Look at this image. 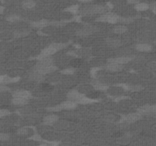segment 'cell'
<instances>
[{"mask_svg":"<svg viewBox=\"0 0 156 146\" xmlns=\"http://www.w3.org/2000/svg\"><path fill=\"white\" fill-rule=\"evenodd\" d=\"M97 21H100V22H108L110 24H117L119 22L122 23H130L133 21L132 18H124L119 17L117 14L112 13V12H107V13L102 14V15L99 17Z\"/></svg>","mask_w":156,"mask_h":146,"instance_id":"6da1fadb","label":"cell"},{"mask_svg":"<svg viewBox=\"0 0 156 146\" xmlns=\"http://www.w3.org/2000/svg\"><path fill=\"white\" fill-rule=\"evenodd\" d=\"M67 46V44H62V43H54L52 44L49 45L47 47L41 51V54L37 57V60L42 59L44 57H48V56H51L52 55L56 53L59 50L61 49H63L64 47H66Z\"/></svg>","mask_w":156,"mask_h":146,"instance_id":"7a4b0ae2","label":"cell"},{"mask_svg":"<svg viewBox=\"0 0 156 146\" xmlns=\"http://www.w3.org/2000/svg\"><path fill=\"white\" fill-rule=\"evenodd\" d=\"M108 10V7L104 6H86L80 9L79 12L83 15H92L96 14H104Z\"/></svg>","mask_w":156,"mask_h":146,"instance_id":"3957f363","label":"cell"},{"mask_svg":"<svg viewBox=\"0 0 156 146\" xmlns=\"http://www.w3.org/2000/svg\"><path fill=\"white\" fill-rule=\"evenodd\" d=\"M76 107H77V104H76V103L68 100H66V101L63 102V103H61V104H58V105L52 107H48L47 108V110H49V111H52V112H56V111H60V110H63L75 109Z\"/></svg>","mask_w":156,"mask_h":146,"instance_id":"277c9868","label":"cell"},{"mask_svg":"<svg viewBox=\"0 0 156 146\" xmlns=\"http://www.w3.org/2000/svg\"><path fill=\"white\" fill-rule=\"evenodd\" d=\"M141 118H142V115L136 112V113H133V114H127V115L122 116V117H119V120H118V123H134V122L138 121Z\"/></svg>","mask_w":156,"mask_h":146,"instance_id":"5b68a950","label":"cell"},{"mask_svg":"<svg viewBox=\"0 0 156 146\" xmlns=\"http://www.w3.org/2000/svg\"><path fill=\"white\" fill-rule=\"evenodd\" d=\"M86 94L82 93L77 90H72L67 94V98L69 100L73 101L76 104H79V102L82 99Z\"/></svg>","mask_w":156,"mask_h":146,"instance_id":"8992f818","label":"cell"},{"mask_svg":"<svg viewBox=\"0 0 156 146\" xmlns=\"http://www.w3.org/2000/svg\"><path fill=\"white\" fill-rule=\"evenodd\" d=\"M53 65V60L52 58L50 57V56L44 57L38 60V62H37V64L35 65V67L34 68V69H40V68L42 67H46V66H49V65Z\"/></svg>","mask_w":156,"mask_h":146,"instance_id":"52a82bcc","label":"cell"},{"mask_svg":"<svg viewBox=\"0 0 156 146\" xmlns=\"http://www.w3.org/2000/svg\"><path fill=\"white\" fill-rule=\"evenodd\" d=\"M57 68L53 65H49V66H46V67H42L40 68V69H34V72H37L38 74L41 75H46V74H49V73H51L53 72L56 71Z\"/></svg>","mask_w":156,"mask_h":146,"instance_id":"ba28073f","label":"cell"},{"mask_svg":"<svg viewBox=\"0 0 156 146\" xmlns=\"http://www.w3.org/2000/svg\"><path fill=\"white\" fill-rule=\"evenodd\" d=\"M105 69L110 72H119L123 69V65L114 62H108V64L105 66Z\"/></svg>","mask_w":156,"mask_h":146,"instance_id":"9c48e42d","label":"cell"},{"mask_svg":"<svg viewBox=\"0 0 156 146\" xmlns=\"http://www.w3.org/2000/svg\"><path fill=\"white\" fill-rule=\"evenodd\" d=\"M96 30V28L92 26H88V27H83L82 29H80L77 31V35L81 36H86L89 35L91 34Z\"/></svg>","mask_w":156,"mask_h":146,"instance_id":"30bf717a","label":"cell"},{"mask_svg":"<svg viewBox=\"0 0 156 146\" xmlns=\"http://www.w3.org/2000/svg\"><path fill=\"white\" fill-rule=\"evenodd\" d=\"M12 97H18V98H23L26 99H30L32 97V94L30 91L26 90H18L15 91L12 94Z\"/></svg>","mask_w":156,"mask_h":146,"instance_id":"8fae6325","label":"cell"},{"mask_svg":"<svg viewBox=\"0 0 156 146\" xmlns=\"http://www.w3.org/2000/svg\"><path fill=\"white\" fill-rule=\"evenodd\" d=\"M133 58L131 57V56H120V57L110 59V60H108V62H117V63L123 65V64L128 63L129 62L133 60Z\"/></svg>","mask_w":156,"mask_h":146,"instance_id":"7c38bea8","label":"cell"},{"mask_svg":"<svg viewBox=\"0 0 156 146\" xmlns=\"http://www.w3.org/2000/svg\"><path fill=\"white\" fill-rule=\"evenodd\" d=\"M59 117H58L57 115H55V114H51V115L46 116L44 118V125H53L55 123L58 121Z\"/></svg>","mask_w":156,"mask_h":146,"instance_id":"4fadbf2b","label":"cell"},{"mask_svg":"<svg viewBox=\"0 0 156 146\" xmlns=\"http://www.w3.org/2000/svg\"><path fill=\"white\" fill-rule=\"evenodd\" d=\"M117 86L120 87L124 91H139L143 88V87H141L140 85H129L126 84H119Z\"/></svg>","mask_w":156,"mask_h":146,"instance_id":"5bb4252c","label":"cell"},{"mask_svg":"<svg viewBox=\"0 0 156 146\" xmlns=\"http://www.w3.org/2000/svg\"><path fill=\"white\" fill-rule=\"evenodd\" d=\"M28 99L23 98H18V97H13L12 100V103L15 106H24L28 103Z\"/></svg>","mask_w":156,"mask_h":146,"instance_id":"9a60e30c","label":"cell"},{"mask_svg":"<svg viewBox=\"0 0 156 146\" xmlns=\"http://www.w3.org/2000/svg\"><path fill=\"white\" fill-rule=\"evenodd\" d=\"M18 134L21 136H29L30 135H33V129L30 127H22L18 130Z\"/></svg>","mask_w":156,"mask_h":146,"instance_id":"2e32d148","label":"cell"},{"mask_svg":"<svg viewBox=\"0 0 156 146\" xmlns=\"http://www.w3.org/2000/svg\"><path fill=\"white\" fill-rule=\"evenodd\" d=\"M91 86L93 87L94 90L99 91H105L108 90V88H109L108 85H104V84L99 82V81H94Z\"/></svg>","mask_w":156,"mask_h":146,"instance_id":"e0dca14e","label":"cell"},{"mask_svg":"<svg viewBox=\"0 0 156 146\" xmlns=\"http://www.w3.org/2000/svg\"><path fill=\"white\" fill-rule=\"evenodd\" d=\"M136 48L140 52H149L152 50V46L148 44H138L136 46Z\"/></svg>","mask_w":156,"mask_h":146,"instance_id":"ac0fdd59","label":"cell"},{"mask_svg":"<svg viewBox=\"0 0 156 146\" xmlns=\"http://www.w3.org/2000/svg\"><path fill=\"white\" fill-rule=\"evenodd\" d=\"M150 107L151 105H144L140 107L137 110V113H139L141 115H150Z\"/></svg>","mask_w":156,"mask_h":146,"instance_id":"d6986e66","label":"cell"},{"mask_svg":"<svg viewBox=\"0 0 156 146\" xmlns=\"http://www.w3.org/2000/svg\"><path fill=\"white\" fill-rule=\"evenodd\" d=\"M107 44L110 47H118V46H121V41L119 40L114 38H108L107 40Z\"/></svg>","mask_w":156,"mask_h":146,"instance_id":"ffe728a7","label":"cell"},{"mask_svg":"<svg viewBox=\"0 0 156 146\" xmlns=\"http://www.w3.org/2000/svg\"><path fill=\"white\" fill-rule=\"evenodd\" d=\"M148 8H149V5L145 3V2H139L135 6V9L138 12H144V11L148 10Z\"/></svg>","mask_w":156,"mask_h":146,"instance_id":"44dd1931","label":"cell"},{"mask_svg":"<svg viewBox=\"0 0 156 146\" xmlns=\"http://www.w3.org/2000/svg\"><path fill=\"white\" fill-rule=\"evenodd\" d=\"M128 31V28L125 25H117L114 28L113 31L115 34H123V33H126Z\"/></svg>","mask_w":156,"mask_h":146,"instance_id":"7402d4cb","label":"cell"},{"mask_svg":"<svg viewBox=\"0 0 156 146\" xmlns=\"http://www.w3.org/2000/svg\"><path fill=\"white\" fill-rule=\"evenodd\" d=\"M36 2L34 0H25L22 2V7L25 9H31L35 7Z\"/></svg>","mask_w":156,"mask_h":146,"instance_id":"603a6c76","label":"cell"},{"mask_svg":"<svg viewBox=\"0 0 156 146\" xmlns=\"http://www.w3.org/2000/svg\"><path fill=\"white\" fill-rule=\"evenodd\" d=\"M31 25H32L34 27H37V28H43V27H46V26L48 25V21H46V20H42V21L33 22Z\"/></svg>","mask_w":156,"mask_h":146,"instance_id":"cb8c5ba5","label":"cell"},{"mask_svg":"<svg viewBox=\"0 0 156 146\" xmlns=\"http://www.w3.org/2000/svg\"><path fill=\"white\" fill-rule=\"evenodd\" d=\"M87 96L91 98H93V99H97V98H98L99 96H100V91H99L93 90L91 91H90V93H89Z\"/></svg>","mask_w":156,"mask_h":146,"instance_id":"d4e9b609","label":"cell"},{"mask_svg":"<svg viewBox=\"0 0 156 146\" xmlns=\"http://www.w3.org/2000/svg\"><path fill=\"white\" fill-rule=\"evenodd\" d=\"M82 60L81 59L76 58V59H75V60H73L72 61L71 65L73 68H77L79 67V66L82 65Z\"/></svg>","mask_w":156,"mask_h":146,"instance_id":"484cf974","label":"cell"},{"mask_svg":"<svg viewBox=\"0 0 156 146\" xmlns=\"http://www.w3.org/2000/svg\"><path fill=\"white\" fill-rule=\"evenodd\" d=\"M75 72V68H67L66 69H63L62 70L61 73L62 74H64V75H72Z\"/></svg>","mask_w":156,"mask_h":146,"instance_id":"4316f807","label":"cell"},{"mask_svg":"<svg viewBox=\"0 0 156 146\" xmlns=\"http://www.w3.org/2000/svg\"><path fill=\"white\" fill-rule=\"evenodd\" d=\"M7 20L8 21H11V22H15V21H18L21 20V18L19 16L15 15H10L7 18Z\"/></svg>","mask_w":156,"mask_h":146,"instance_id":"83f0119b","label":"cell"},{"mask_svg":"<svg viewBox=\"0 0 156 146\" xmlns=\"http://www.w3.org/2000/svg\"><path fill=\"white\" fill-rule=\"evenodd\" d=\"M66 11H68V12H72V13H73V14H75L79 12V7H78V6H70V8H66Z\"/></svg>","mask_w":156,"mask_h":146,"instance_id":"f1b7e54d","label":"cell"},{"mask_svg":"<svg viewBox=\"0 0 156 146\" xmlns=\"http://www.w3.org/2000/svg\"><path fill=\"white\" fill-rule=\"evenodd\" d=\"M9 138L10 136L8 134L0 133V141H1V142H6V141H8V139H9Z\"/></svg>","mask_w":156,"mask_h":146,"instance_id":"f546056e","label":"cell"},{"mask_svg":"<svg viewBox=\"0 0 156 146\" xmlns=\"http://www.w3.org/2000/svg\"><path fill=\"white\" fill-rule=\"evenodd\" d=\"M9 114H11V112L8 111V110L0 109V118L4 117L9 115Z\"/></svg>","mask_w":156,"mask_h":146,"instance_id":"4dcf8cb0","label":"cell"},{"mask_svg":"<svg viewBox=\"0 0 156 146\" xmlns=\"http://www.w3.org/2000/svg\"><path fill=\"white\" fill-rule=\"evenodd\" d=\"M8 91H10V88L7 85H6L5 84H0V93L6 92Z\"/></svg>","mask_w":156,"mask_h":146,"instance_id":"1f68e13d","label":"cell"},{"mask_svg":"<svg viewBox=\"0 0 156 146\" xmlns=\"http://www.w3.org/2000/svg\"><path fill=\"white\" fill-rule=\"evenodd\" d=\"M126 99H128V97L126 96H118V97H114V101L115 102H119L120 100H126Z\"/></svg>","mask_w":156,"mask_h":146,"instance_id":"d6a6232c","label":"cell"},{"mask_svg":"<svg viewBox=\"0 0 156 146\" xmlns=\"http://www.w3.org/2000/svg\"><path fill=\"white\" fill-rule=\"evenodd\" d=\"M43 90L44 91H50L52 89V86L50 84H43L42 85Z\"/></svg>","mask_w":156,"mask_h":146,"instance_id":"836d02e7","label":"cell"},{"mask_svg":"<svg viewBox=\"0 0 156 146\" xmlns=\"http://www.w3.org/2000/svg\"><path fill=\"white\" fill-rule=\"evenodd\" d=\"M149 8L152 9V11L153 12H154L155 14H156V2H153V3H152V4L149 6Z\"/></svg>","mask_w":156,"mask_h":146,"instance_id":"e575fe53","label":"cell"},{"mask_svg":"<svg viewBox=\"0 0 156 146\" xmlns=\"http://www.w3.org/2000/svg\"><path fill=\"white\" fill-rule=\"evenodd\" d=\"M150 114H156V104L150 107Z\"/></svg>","mask_w":156,"mask_h":146,"instance_id":"d590c367","label":"cell"},{"mask_svg":"<svg viewBox=\"0 0 156 146\" xmlns=\"http://www.w3.org/2000/svg\"><path fill=\"white\" fill-rule=\"evenodd\" d=\"M126 2L129 3V4H137V3H139L140 2V0H126Z\"/></svg>","mask_w":156,"mask_h":146,"instance_id":"8d00e7d4","label":"cell"},{"mask_svg":"<svg viewBox=\"0 0 156 146\" xmlns=\"http://www.w3.org/2000/svg\"><path fill=\"white\" fill-rule=\"evenodd\" d=\"M6 75H0V84H3L4 83V80L6 79Z\"/></svg>","mask_w":156,"mask_h":146,"instance_id":"74e56055","label":"cell"},{"mask_svg":"<svg viewBox=\"0 0 156 146\" xmlns=\"http://www.w3.org/2000/svg\"><path fill=\"white\" fill-rule=\"evenodd\" d=\"M79 1L81 2H84V3H89V2H92L93 0H79Z\"/></svg>","mask_w":156,"mask_h":146,"instance_id":"f35d334b","label":"cell"},{"mask_svg":"<svg viewBox=\"0 0 156 146\" xmlns=\"http://www.w3.org/2000/svg\"><path fill=\"white\" fill-rule=\"evenodd\" d=\"M5 11V7L4 6H0V14H2Z\"/></svg>","mask_w":156,"mask_h":146,"instance_id":"ab89813d","label":"cell"},{"mask_svg":"<svg viewBox=\"0 0 156 146\" xmlns=\"http://www.w3.org/2000/svg\"></svg>","mask_w":156,"mask_h":146,"instance_id":"60d3db41","label":"cell"}]
</instances>
